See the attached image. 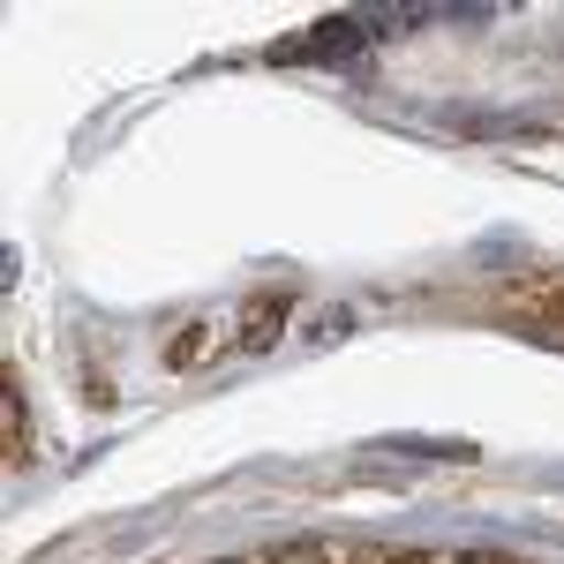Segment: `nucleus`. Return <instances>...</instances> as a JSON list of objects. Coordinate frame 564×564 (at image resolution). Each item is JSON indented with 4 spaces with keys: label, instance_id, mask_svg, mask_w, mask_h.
Returning a JSON list of instances; mask_svg holds the SVG:
<instances>
[{
    "label": "nucleus",
    "instance_id": "f257e3e1",
    "mask_svg": "<svg viewBox=\"0 0 564 564\" xmlns=\"http://www.w3.org/2000/svg\"><path fill=\"white\" fill-rule=\"evenodd\" d=\"M377 39L361 15H332V23H316L302 45H286V53H316V61H347V53H361V45Z\"/></svg>",
    "mask_w": 564,
    "mask_h": 564
}]
</instances>
